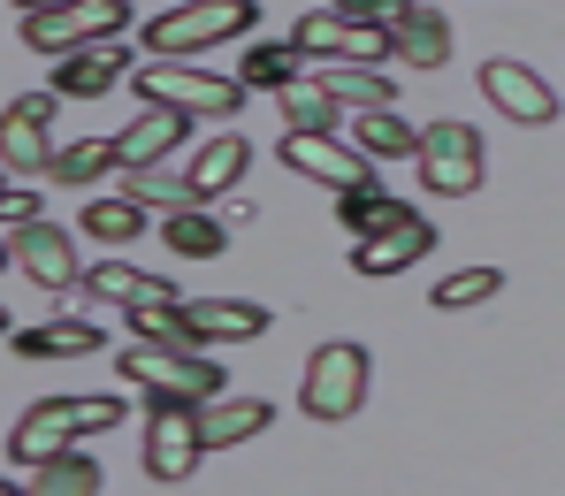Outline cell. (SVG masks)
<instances>
[{"instance_id":"34","label":"cell","mask_w":565,"mask_h":496,"mask_svg":"<svg viewBox=\"0 0 565 496\" xmlns=\"http://www.w3.org/2000/svg\"><path fill=\"white\" fill-rule=\"evenodd\" d=\"M0 222H8V229L39 222V192H31V184H8V198H0Z\"/></svg>"},{"instance_id":"14","label":"cell","mask_w":565,"mask_h":496,"mask_svg":"<svg viewBox=\"0 0 565 496\" xmlns=\"http://www.w3.org/2000/svg\"><path fill=\"white\" fill-rule=\"evenodd\" d=\"M184 130H191V115H177V107H138V122H122L115 130V161L122 169H153V161H169L177 145H184Z\"/></svg>"},{"instance_id":"13","label":"cell","mask_w":565,"mask_h":496,"mask_svg":"<svg viewBox=\"0 0 565 496\" xmlns=\"http://www.w3.org/2000/svg\"><path fill=\"white\" fill-rule=\"evenodd\" d=\"M390 62H413V69H444L451 62V23L436 0H405L390 15Z\"/></svg>"},{"instance_id":"25","label":"cell","mask_w":565,"mask_h":496,"mask_svg":"<svg viewBox=\"0 0 565 496\" xmlns=\"http://www.w3.org/2000/svg\"><path fill=\"white\" fill-rule=\"evenodd\" d=\"M313 77H321V93L337 99V107H397L390 99V77H382L375 62H321Z\"/></svg>"},{"instance_id":"29","label":"cell","mask_w":565,"mask_h":496,"mask_svg":"<svg viewBox=\"0 0 565 496\" xmlns=\"http://www.w3.org/2000/svg\"><path fill=\"white\" fill-rule=\"evenodd\" d=\"M107 169H122V161H115V138H77V145H62V153L46 161V176L70 184V192H77V184H99Z\"/></svg>"},{"instance_id":"23","label":"cell","mask_w":565,"mask_h":496,"mask_svg":"<svg viewBox=\"0 0 565 496\" xmlns=\"http://www.w3.org/2000/svg\"><path fill=\"white\" fill-rule=\"evenodd\" d=\"M298 77H306V46H298V39H282V46L260 39V46L237 62V85H245V93H282V85H298Z\"/></svg>"},{"instance_id":"11","label":"cell","mask_w":565,"mask_h":496,"mask_svg":"<svg viewBox=\"0 0 565 496\" xmlns=\"http://www.w3.org/2000/svg\"><path fill=\"white\" fill-rule=\"evenodd\" d=\"M8 260H15L39 291H70V283H85V276H77V245H70L54 222H23V229H8Z\"/></svg>"},{"instance_id":"5","label":"cell","mask_w":565,"mask_h":496,"mask_svg":"<svg viewBox=\"0 0 565 496\" xmlns=\"http://www.w3.org/2000/svg\"><path fill=\"white\" fill-rule=\"evenodd\" d=\"M367 405V352L360 344H321L313 359H306V382H298V412L306 420H352Z\"/></svg>"},{"instance_id":"19","label":"cell","mask_w":565,"mask_h":496,"mask_svg":"<svg viewBox=\"0 0 565 496\" xmlns=\"http://www.w3.org/2000/svg\"><path fill=\"white\" fill-rule=\"evenodd\" d=\"M99 344V321H85V313H70V321H39V328H15V352L23 359H93Z\"/></svg>"},{"instance_id":"28","label":"cell","mask_w":565,"mask_h":496,"mask_svg":"<svg viewBox=\"0 0 565 496\" xmlns=\"http://www.w3.org/2000/svg\"><path fill=\"white\" fill-rule=\"evenodd\" d=\"M31 489H39V496H93L99 489V466L70 443V451H54V459L31 466Z\"/></svg>"},{"instance_id":"4","label":"cell","mask_w":565,"mask_h":496,"mask_svg":"<svg viewBox=\"0 0 565 496\" xmlns=\"http://www.w3.org/2000/svg\"><path fill=\"white\" fill-rule=\"evenodd\" d=\"M138 99H153V107H177V115H206V122H230L237 107H245V85L237 77H214V69H191V62H153V69H138Z\"/></svg>"},{"instance_id":"26","label":"cell","mask_w":565,"mask_h":496,"mask_svg":"<svg viewBox=\"0 0 565 496\" xmlns=\"http://www.w3.org/2000/svg\"><path fill=\"white\" fill-rule=\"evenodd\" d=\"M122 192L138 198V206H153V214H191V206H206L191 176H169L161 161L153 169H122Z\"/></svg>"},{"instance_id":"30","label":"cell","mask_w":565,"mask_h":496,"mask_svg":"<svg viewBox=\"0 0 565 496\" xmlns=\"http://www.w3.org/2000/svg\"><path fill=\"white\" fill-rule=\"evenodd\" d=\"M161 237H169V252H177V260H214V252L230 245V229H222V222H206L199 206H191V214H161Z\"/></svg>"},{"instance_id":"7","label":"cell","mask_w":565,"mask_h":496,"mask_svg":"<svg viewBox=\"0 0 565 496\" xmlns=\"http://www.w3.org/2000/svg\"><path fill=\"white\" fill-rule=\"evenodd\" d=\"M130 23V0H62L46 15H23V46L39 54H77V46H99Z\"/></svg>"},{"instance_id":"8","label":"cell","mask_w":565,"mask_h":496,"mask_svg":"<svg viewBox=\"0 0 565 496\" xmlns=\"http://www.w3.org/2000/svg\"><path fill=\"white\" fill-rule=\"evenodd\" d=\"M206 459L199 405H146V474L153 482H191Z\"/></svg>"},{"instance_id":"20","label":"cell","mask_w":565,"mask_h":496,"mask_svg":"<svg viewBox=\"0 0 565 496\" xmlns=\"http://www.w3.org/2000/svg\"><path fill=\"white\" fill-rule=\"evenodd\" d=\"M428 245H436V229L413 214L405 229H390V237H367V245H352V268L360 276H405L413 260H428Z\"/></svg>"},{"instance_id":"18","label":"cell","mask_w":565,"mask_h":496,"mask_svg":"<svg viewBox=\"0 0 565 496\" xmlns=\"http://www.w3.org/2000/svg\"><path fill=\"white\" fill-rule=\"evenodd\" d=\"M344 115H352V122H344L352 145H360L367 161H405V153H420V130H413L397 107H344Z\"/></svg>"},{"instance_id":"33","label":"cell","mask_w":565,"mask_h":496,"mask_svg":"<svg viewBox=\"0 0 565 496\" xmlns=\"http://www.w3.org/2000/svg\"><path fill=\"white\" fill-rule=\"evenodd\" d=\"M504 291V268H459V276H444L436 283V298L428 305H444V313H467V305H481V298Z\"/></svg>"},{"instance_id":"3","label":"cell","mask_w":565,"mask_h":496,"mask_svg":"<svg viewBox=\"0 0 565 496\" xmlns=\"http://www.w3.org/2000/svg\"><path fill=\"white\" fill-rule=\"evenodd\" d=\"M253 15H260V0H177V8H161L153 23H146V46L153 54H206V46H222V39H245L253 31Z\"/></svg>"},{"instance_id":"36","label":"cell","mask_w":565,"mask_h":496,"mask_svg":"<svg viewBox=\"0 0 565 496\" xmlns=\"http://www.w3.org/2000/svg\"><path fill=\"white\" fill-rule=\"evenodd\" d=\"M15 8H23V15H46V8H62V0H15Z\"/></svg>"},{"instance_id":"12","label":"cell","mask_w":565,"mask_h":496,"mask_svg":"<svg viewBox=\"0 0 565 496\" xmlns=\"http://www.w3.org/2000/svg\"><path fill=\"white\" fill-rule=\"evenodd\" d=\"M290 39H298L306 54H321V62H382V54H390V31L352 23V15H337V8H313Z\"/></svg>"},{"instance_id":"31","label":"cell","mask_w":565,"mask_h":496,"mask_svg":"<svg viewBox=\"0 0 565 496\" xmlns=\"http://www.w3.org/2000/svg\"><path fill=\"white\" fill-rule=\"evenodd\" d=\"M146 214H153V206H138L130 192L93 198V206H85V237H99V245H130V237L146 229Z\"/></svg>"},{"instance_id":"10","label":"cell","mask_w":565,"mask_h":496,"mask_svg":"<svg viewBox=\"0 0 565 496\" xmlns=\"http://www.w3.org/2000/svg\"><path fill=\"white\" fill-rule=\"evenodd\" d=\"M282 169H298V176H313V184H329V192L375 184L367 153H360V145H337L329 130H290V138H282Z\"/></svg>"},{"instance_id":"2","label":"cell","mask_w":565,"mask_h":496,"mask_svg":"<svg viewBox=\"0 0 565 496\" xmlns=\"http://www.w3.org/2000/svg\"><path fill=\"white\" fill-rule=\"evenodd\" d=\"M122 382L146 397V405H214V397H222V367H214L206 352H177V344L130 336Z\"/></svg>"},{"instance_id":"6","label":"cell","mask_w":565,"mask_h":496,"mask_svg":"<svg viewBox=\"0 0 565 496\" xmlns=\"http://www.w3.org/2000/svg\"><path fill=\"white\" fill-rule=\"evenodd\" d=\"M420 184L436 198H467L481 192V130L473 122H451V115H436V122H420Z\"/></svg>"},{"instance_id":"16","label":"cell","mask_w":565,"mask_h":496,"mask_svg":"<svg viewBox=\"0 0 565 496\" xmlns=\"http://www.w3.org/2000/svg\"><path fill=\"white\" fill-rule=\"evenodd\" d=\"M184 321L199 344H245L268 328V305H245V298H184Z\"/></svg>"},{"instance_id":"22","label":"cell","mask_w":565,"mask_h":496,"mask_svg":"<svg viewBox=\"0 0 565 496\" xmlns=\"http://www.w3.org/2000/svg\"><path fill=\"white\" fill-rule=\"evenodd\" d=\"M85 298H115L122 313H130V305H177V291H169L161 276H146V268H130V260L85 268Z\"/></svg>"},{"instance_id":"9","label":"cell","mask_w":565,"mask_h":496,"mask_svg":"<svg viewBox=\"0 0 565 496\" xmlns=\"http://www.w3.org/2000/svg\"><path fill=\"white\" fill-rule=\"evenodd\" d=\"M481 99L504 115V122H527V130H543V122H558V93L527 69V62H512V54H497V62H481Z\"/></svg>"},{"instance_id":"17","label":"cell","mask_w":565,"mask_h":496,"mask_svg":"<svg viewBox=\"0 0 565 496\" xmlns=\"http://www.w3.org/2000/svg\"><path fill=\"white\" fill-rule=\"evenodd\" d=\"M260 428H276V405H268V397H214V405H199L206 451H230V443H245V435H260Z\"/></svg>"},{"instance_id":"15","label":"cell","mask_w":565,"mask_h":496,"mask_svg":"<svg viewBox=\"0 0 565 496\" xmlns=\"http://www.w3.org/2000/svg\"><path fill=\"white\" fill-rule=\"evenodd\" d=\"M122 77H130V54H122L115 39L77 46V54H54V93L62 99H99L107 85H122Z\"/></svg>"},{"instance_id":"27","label":"cell","mask_w":565,"mask_h":496,"mask_svg":"<svg viewBox=\"0 0 565 496\" xmlns=\"http://www.w3.org/2000/svg\"><path fill=\"white\" fill-rule=\"evenodd\" d=\"M0 161H8V184L39 176L54 153H46V122H23V115H0Z\"/></svg>"},{"instance_id":"24","label":"cell","mask_w":565,"mask_h":496,"mask_svg":"<svg viewBox=\"0 0 565 496\" xmlns=\"http://www.w3.org/2000/svg\"><path fill=\"white\" fill-rule=\"evenodd\" d=\"M245 161H253V145H245L237 130H222V138H206V145H199V161H191L184 176L199 184V198H222L237 176H245Z\"/></svg>"},{"instance_id":"1","label":"cell","mask_w":565,"mask_h":496,"mask_svg":"<svg viewBox=\"0 0 565 496\" xmlns=\"http://www.w3.org/2000/svg\"><path fill=\"white\" fill-rule=\"evenodd\" d=\"M115 420H122V397H39V405L8 428V466H15V474H31L39 459L70 451L77 435L115 428Z\"/></svg>"},{"instance_id":"35","label":"cell","mask_w":565,"mask_h":496,"mask_svg":"<svg viewBox=\"0 0 565 496\" xmlns=\"http://www.w3.org/2000/svg\"><path fill=\"white\" fill-rule=\"evenodd\" d=\"M54 99H62V93H23V99H8V115H23V122H46V115H54Z\"/></svg>"},{"instance_id":"21","label":"cell","mask_w":565,"mask_h":496,"mask_svg":"<svg viewBox=\"0 0 565 496\" xmlns=\"http://www.w3.org/2000/svg\"><path fill=\"white\" fill-rule=\"evenodd\" d=\"M337 222L367 245V237H390V229H405L413 222V206L405 198H390L382 184H352V192H337Z\"/></svg>"},{"instance_id":"32","label":"cell","mask_w":565,"mask_h":496,"mask_svg":"<svg viewBox=\"0 0 565 496\" xmlns=\"http://www.w3.org/2000/svg\"><path fill=\"white\" fill-rule=\"evenodd\" d=\"M276 99H282V122H290V130H329V122L344 115L337 99L321 93V77H298V85H282Z\"/></svg>"}]
</instances>
